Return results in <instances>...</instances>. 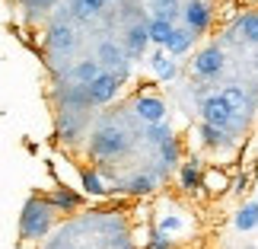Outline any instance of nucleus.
Segmentation results:
<instances>
[{"label": "nucleus", "mask_w": 258, "mask_h": 249, "mask_svg": "<svg viewBox=\"0 0 258 249\" xmlns=\"http://www.w3.org/2000/svg\"><path fill=\"white\" fill-rule=\"evenodd\" d=\"M48 48H54V52H74L77 48V32L71 26H51V32H48Z\"/></svg>", "instance_id": "a211bd4d"}, {"label": "nucleus", "mask_w": 258, "mask_h": 249, "mask_svg": "<svg viewBox=\"0 0 258 249\" xmlns=\"http://www.w3.org/2000/svg\"><path fill=\"white\" fill-rule=\"evenodd\" d=\"M245 188H249V176H239V179L233 182V188H230V192H236V195H245Z\"/></svg>", "instance_id": "c756f323"}, {"label": "nucleus", "mask_w": 258, "mask_h": 249, "mask_svg": "<svg viewBox=\"0 0 258 249\" xmlns=\"http://www.w3.org/2000/svg\"><path fill=\"white\" fill-rule=\"evenodd\" d=\"M233 118H236V112L226 106V99H223L220 93H211V96L201 99V122L217 125V128H226V131H230Z\"/></svg>", "instance_id": "423d86ee"}, {"label": "nucleus", "mask_w": 258, "mask_h": 249, "mask_svg": "<svg viewBox=\"0 0 258 249\" xmlns=\"http://www.w3.org/2000/svg\"><path fill=\"white\" fill-rule=\"evenodd\" d=\"M169 137H175V134H172V128L166 125V122L147 125V141H150V144H156V147H160V144H166V141H169Z\"/></svg>", "instance_id": "a878e982"}, {"label": "nucleus", "mask_w": 258, "mask_h": 249, "mask_svg": "<svg viewBox=\"0 0 258 249\" xmlns=\"http://www.w3.org/2000/svg\"><path fill=\"white\" fill-rule=\"evenodd\" d=\"M236 29H239L245 45H258V13H242L236 19Z\"/></svg>", "instance_id": "4be33fe9"}, {"label": "nucleus", "mask_w": 258, "mask_h": 249, "mask_svg": "<svg viewBox=\"0 0 258 249\" xmlns=\"http://www.w3.org/2000/svg\"><path fill=\"white\" fill-rule=\"evenodd\" d=\"M127 151V131L124 128H99V131L89 137V154L96 157V160H112V157L124 154Z\"/></svg>", "instance_id": "f03ea898"}, {"label": "nucleus", "mask_w": 258, "mask_h": 249, "mask_svg": "<svg viewBox=\"0 0 258 249\" xmlns=\"http://www.w3.org/2000/svg\"><path fill=\"white\" fill-rule=\"evenodd\" d=\"M198 134H201V144L207 147V151H220V147L226 144V128H217V125H207V122H201V128H198Z\"/></svg>", "instance_id": "aec40b11"}, {"label": "nucleus", "mask_w": 258, "mask_h": 249, "mask_svg": "<svg viewBox=\"0 0 258 249\" xmlns=\"http://www.w3.org/2000/svg\"><path fill=\"white\" fill-rule=\"evenodd\" d=\"M220 96L226 99V106H230L236 115H242L245 109H249V96H245V89H242V86H223V89H220Z\"/></svg>", "instance_id": "5701e85b"}, {"label": "nucleus", "mask_w": 258, "mask_h": 249, "mask_svg": "<svg viewBox=\"0 0 258 249\" xmlns=\"http://www.w3.org/2000/svg\"><path fill=\"white\" fill-rule=\"evenodd\" d=\"M86 93H89V103L93 106H108V103L118 99V93H121V77H118L115 71H102L93 83L86 86Z\"/></svg>", "instance_id": "20e7f679"}, {"label": "nucleus", "mask_w": 258, "mask_h": 249, "mask_svg": "<svg viewBox=\"0 0 258 249\" xmlns=\"http://www.w3.org/2000/svg\"><path fill=\"white\" fill-rule=\"evenodd\" d=\"M48 198H51V205L57 208V211H64V214H71V211H77V208L83 205V195H77L74 188H67V185L51 188V192H48Z\"/></svg>", "instance_id": "dca6fc26"}, {"label": "nucleus", "mask_w": 258, "mask_h": 249, "mask_svg": "<svg viewBox=\"0 0 258 249\" xmlns=\"http://www.w3.org/2000/svg\"><path fill=\"white\" fill-rule=\"evenodd\" d=\"M99 61H102V67H108V71H115L118 77H124L131 74V61H127V52H124V45H115V42H102L99 45Z\"/></svg>", "instance_id": "6e6552de"}, {"label": "nucleus", "mask_w": 258, "mask_h": 249, "mask_svg": "<svg viewBox=\"0 0 258 249\" xmlns=\"http://www.w3.org/2000/svg\"><path fill=\"white\" fill-rule=\"evenodd\" d=\"M80 192L86 198H105L108 195V185H105L99 166H80Z\"/></svg>", "instance_id": "9d476101"}, {"label": "nucleus", "mask_w": 258, "mask_h": 249, "mask_svg": "<svg viewBox=\"0 0 258 249\" xmlns=\"http://www.w3.org/2000/svg\"><path fill=\"white\" fill-rule=\"evenodd\" d=\"M226 67V55L220 45H204L201 52L191 58V74L201 77V80H214V77H220Z\"/></svg>", "instance_id": "7ed1b4c3"}, {"label": "nucleus", "mask_w": 258, "mask_h": 249, "mask_svg": "<svg viewBox=\"0 0 258 249\" xmlns=\"http://www.w3.org/2000/svg\"><path fill=\"white\" fill-rule=\"evenodd\" d=\"M147 45H153V38H150V29H147L144 19H137V23L127 26V32H124V52L131 61H141L144 52H147Z\"/></svg>", "instance_id": "1a4fd4ad"}, {"label": "nucleus", "mask_w": 258, "mask_h": 249, "mask_svg": "<svg viewBox=\"0 0 258 249\" xmlns=\"http://www.w3.org/2000/svg\"><path fill=\"white\" fill-rule=\"evenodd\" d=\"M105 4L108 0H74V10L80 19H96V16H102Z\"/></svg>", "instance_id": "b1692460"}, {"label": "nucleus", "mask_w": 258, "mask_h": 249, "mask_svg": "<svg viewBox=\"0 0 258 249\" xmlns=\"http://www.w3.org/2000/svg\"><path fill=\"white\" fill-rule=\"evenodd\" d=\"M121 249H127V246H121Z\"/></svg>", "instance_id": "2f4dec72"}, {"label": "nucleus", "mask_w": 258, "mask_h": 249, "mask_svg": "<svg viewBox=\"0 0 258 249\" xmlns=\"http://www.w3.org/2000/svg\"><path fill=\"white\" fill-rule=\"evenodd\" d=\"M182 23L191 29L195 35L207 32V29H211V23H214V10H211V4H207V0H188V4L182 7Z\"/></svg>", "instance_id": "0eeeda50"}, {"label": "nucleus", "mask_w": 258, "mask_h": 249, "mask_svg": "<svg viewBox=\"0 0 258 249\" xmlns=\"http://www.w3.org/2000/svg\"><path fill=\"white\" fill-rule=\"evenodd\" d=\"M233 227L239 233H252L255 227H258V198L255 202H242L239 205V211L233 214Z\"/></svg>", "instance_id": "f3484780"}, {"label": "nucleus", "mask_w": 258, "mask_h": 249, "mask_svg": "<svg viewBox=\"0 0 258 249\" xmlns=\"http://www.w3.org/2000/svg\"><path fill=\"white\" fill-rule=\"evenodd\" d=\"M147 29H150L153 45H156V48H163L166 42H169V35H172L175 23H172V19H163V16H150V19H147Z\"/></svg>", "instance_id": "6ab92c4d"}, {"label": "nucleus", "mask_w": 258, "mask_h": 249, "mask_svg": "<svg viewBox=\"0 0 258 249\" xmlns=\"http://www.w3.org/2000/svg\"><path fill=\"white\" fill-rule=\"evenodd\" d=\"M156 230H163V233H178V230H185V221L178 214H160V221H156Z\"/></svg>", "instance_id": "bb28decb"}, {"label": "nucleus", "mask_w": 258, "mask_h": 249, "mask_svg": "<svg viewBox=\"0 0 258 249\" xmlns=\"http://www.w3.org/2000/svg\"><path fill=\"white\" fill-rule=\"evenodd\" d=\"M150 71L156 74V80H175L178 64H175V58L166 52V48H156V52L150 55Z\"/></svg>", "instance_id": "ddd939ff"}, {"label": "nucleus", "mask_w": 258, "mask_h": 249, "mask_svg": "<svg viewBox=\"0 0 258 249\" xmlns=\"http://www.w3.org/2000/svg\"><path fill=\"white\" fill-rule=\"evenodd\" d=\"M255 188H258V185H255Z\"/></svg>", "instance_id": "473e14b6"}, {"label": "nucleus", "mask_w": 258, "mask_h": 249, "mask_svg": "<svg viewBox=\"0 0 258 249\" xmlns=\"http://www.w3.org/2000/svg\"><path fill=\"white\" fill-rule=\"evenodd\" d=\"M201 179H204V173H201V160H198V157L178 163V188H182V192H188V195L198 192V188H201Z\"/></svg>", "instance_id": "9b49d317"}, {"label": "nucleus", "mask_w": 258, "mask_h": 249, "mask_svg": "<svg viewBox=\"0 0 258 249\" xmlns=\"http://www.w3.org/2000/svg\"><path fill=\"white\" fill-rule=\"evenodd\" d=\"M160 157H163L166 166H175L178 163V141H175V137H169L166 144H160Z\"/></svg>", "instance_id": "cd10ccee"}, {"label": "nucleus", "mask_w": 258, "mask_h": 249, "mask_svg": "<svg viewBox=\"0 0 258 249\" xmlns=\"http://www.w3.org/2000/svg\"><path fill=\"white\" fill-rule=\"evenodd\" d=\"M57 208L51 205V198L45 195H29L23 205V214H19V240L23 243H38L51 233V227L57 221Z\"/></svg>", "instance_id": "f257e3e1"}, {"label": "nucleus", "mask_w": 258, "mask_h": 249, "mask_svg": "<svg viewBox=\"0 0 258 249\" xmlns=\"http://www.w3.org/2000/svg\"><path fill=\"white\" fill-rule=\"evenodd\" d=\"M147 249H175V243H172V236H169V233L153 230V233H150V240H147Z\"/></svg>", "instance_id": "c85d7f7f"}, {"label": "nucleus", "mask_w": 258, "mask_h": 249, "mask_svg": "<svg viewBox=\"0 0 258 249\" xmlns=\"http://www.w3.org/2000/svg\"><path fill=\"white\" fill-rule=\"evenodd\" d=\"M102 71H105V67H102V61H99V58H83V61H77V64L71 67V80H74L77 86H89Z\"/></svg>", "instance_id": "f8f14e48"}, {"label": "nucleus", "mask_w": 258, "mask_h": 249, "mask_svg": "<svg viewBox=\"0 0 258 249\" xmlns=\"http://www.w3.org/2000/svg\"><path fill=\"white\" fill-rule=\"evenodd\" d=\"M191 45H195V32H191L188 26H175L172 35H169V42H166L163 48H166L172 58H182V55L191 52Z\"/></svg>", "instance_id": "2eb2a0df"}, {"label": "nucleus", "mask_w": 258, "mask_h": 249, "mask_svg": "<svg viewBox=\"0 0 258 249\" xmlns=\"http://www.w3.org/2000/svg\"><path fill=\"white\" fill-rule=\"evenodd\" d=\"M118 192H124V195H131V198H150L156 192V179L147 176V173H137V176L127 179V182L118 185Z\"/></svg>", "instance_id": "4468645a"}, {"label": "nucleus", "mask_w": 258, "mask_h": 249, "mask_svg": "<svg viewBox=\"0 0 258 249\" xmlns=\"http://www.w3.org/2000/svg\"><path fill=\"white\" fill-rule=\"evenodd\" d=\"M201 188H207L211 195H223V192H230V176L223 169H207L201 179Z\"/></svg>", "instance_id": "412c9836"}, {"label": "nucleus", "mask_w": 258, "mask_h": 249, "mask_svg": "<svg viewBox=\"0 0 258 249\" xmlns=\"http://www.w3.org/2000/svg\"><path fill=\"white\" fill-rule=\"evenodd\" d=\"M131 109H134V115L141 118L144 125H156V122H166V103H163V96H156V93H134L131 99Z\"/></svg>", "instance_id": "39448f33"}, {"label": "nucleus", "mask_w": 258, "mask_h": 249, "mask_svg": "<svg viewBox=\"0 0 258 249\" xmlns=\"http://www.w3.org/2000/svg\"><path fill=\"white\" fill-rule=\"evenodd\" d=\"M150 7H153V16L172 19V23L182 16V4H178V0H150Z\"/></svg>", "instance_id": "393cba45"}, {"label": "nucleus", "mask_w": 258, "mask_h": 249, "mask_svg": "<svg viewBox=\"0 0 258 249\" xmlns=\"http://www.w3.org/2000/svg\"><path fill=\"white\" fill-rule=\"evenodd\" d=\"M108 4H118V0H108Z\"/></svg>", "instance_id": "7c9ffc66"}]
</instances>
